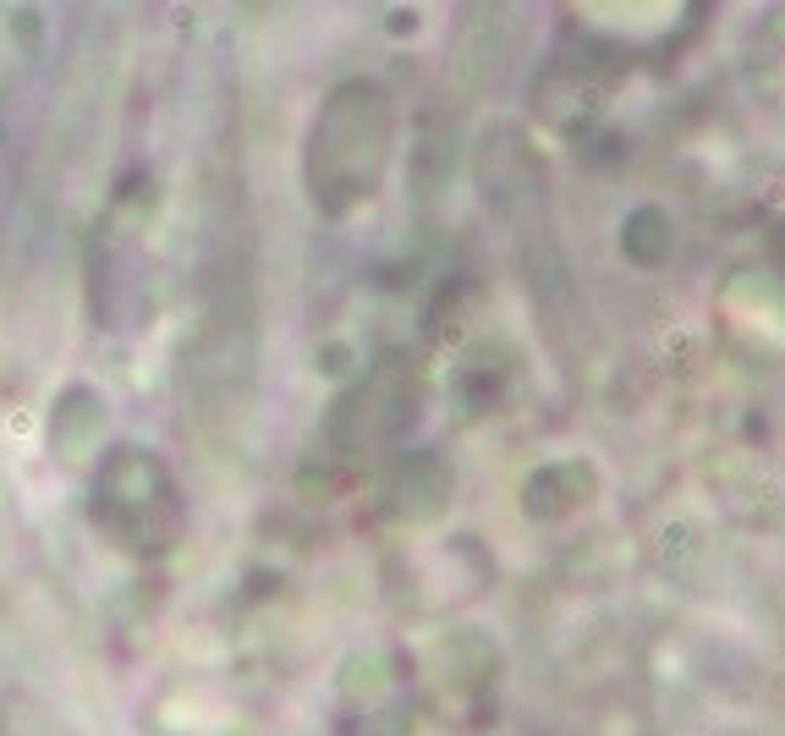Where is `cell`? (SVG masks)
<instances>
[{"label":"cell","mask_w":785,"mask_h":736,"mask_svg":"<svg viewBox=\"0 0 785 736\" xmlns=\"http://www.w3.org/2000/svg\"><path fill=\"white\" fill-rule=\"evenodd\" d=\"M417 390L407 385V374H395V363H385L379 374H368L335 407V440L346 451H373V445H390L407 423H412Z\"/></svg>","instance_id":"obj_3"},{"label":"cell","mask_w":785,"mask_h":736,"mask_svg":"<svg viewBox=\"0 0 785 736\" xmlns=\"http://www.w3.org/2000/svg\"><path fill=\"white\" fill-rule=\"evenodd\" d=\"M769 253H774V264L785 270V226H774V236H769Z\"/></svg>","instance_id":"obj_7"},{"label":"cell","mask_w":785,"mask_h":736,"mask_svg":"<svg viewBox=\"0 0 785 736\" xmlns=\"http://www.w3.org/2000/svg\"><path fill=\"white\" fill-rule=\"evenodd\" d=\"M517 22V0H461V28H456V61L451 72L467 88H483L505 61Z\"/></svg>","instance_id":"obj_4"},{"label":"cell","mask_w":785,"mask_h":736,"mask_svg":"<svg viewBox=\"0 0 785 736\" xmlns=\"http://www.w3.org/2000/svg\"><path fill=\"white\" fill-rule=\"evenodd\" d=\"M620 248L632 253V258H642V264H659L664 253H670V220L659 209H637L620 226Z\"/></svg>","instance_id":"obj_5"},{"label":"cell","mask_w":785,"mask_h":736,"mask_svg":"<svg viewBox=\"0 0 785 736\" xmlns=\"http://www.w3.org/2000/svg\"><path fill=\"white\" fill-rule=\"evenodd\" d=\"M395 154V99L373 77H341L302 138V182L319 214H351L385 187Z\"/></svg>","instance_id":"obj_1"},{"label":"cell","mask_w":785,"mask_h":736,"mask_svg":"<svg viewBox=\"0 0 785 736\" xmlns=\"http://www.w3.org/2000/svg\"><path fill=\"white\" fill-rule=\"evenodd\" d=\"M429 478H434V500H423V505H412V517H434L439 511V500H445V495H451V478H445V473H429ZM395 495H423V489L412 484V478H407V473H401V484H395Z\"/></svg>","instance_id":"obj_6"},{"label":"cell","mask_w":785,"mask_h":736,"mask_svg":"<svg viewBox=\"0 0 785 736\" xmlns=\"http://www.w3.org/2000/svg\"><path fill=\"white\" fill-rule=\"evenodd\" d=\"M94 517L126 549H170L182 533V500H176L165 462L154 451H116L99 467Z\"/></svg>","instance_id":"obj_2"}]
</instances>
